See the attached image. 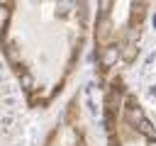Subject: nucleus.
Wrapping results in <instances>:
<instances>
[{
  "mask_svg": "<svg viewBox=\"0 0 156 146\" xmlns=\"http://www.w3.org/2000/svg\"><path fill=\"white\" fill-rule=\"evenodd\" d=\"M0 51L29 107L46 109L71 80L88 32L90 5L78 0L5 2Z\"/></svg>",
  "mask_w": 156,
  "mask_h": 146,
  "instance_id": "1",
  "label": "nucleus"
},
{
  "mask_svg": "<svg viewBox=\"0 0 156 146\" xmlns=\"http://www.w3.org/2000/svg\"><path fill=\"white\" fill-rule=\"evenodd\" d=\"M149 2H100L93 17V61L95 75L102 83L124 78V71L136 61Z\"/></svg>",
  "mask_w": 156,
  "mask_h": 146,
  "instance_id": "2",
  "label": "nucleus"
},
{
  "mask_svg": "<svg viewBox=\"0 0 156 146\" xmlns=\"http://www.w3.org/2000/svg\"><path fill=\"white\" fill-rule=\"evenodd\" d=\"M100 119L105 146H156V127L122 75L100 85Z\"/></svg>",
  "mask_w": 156,
  "mask_h": 146,
  "instance_id": "3",
  "label": "nucleus"
},
{
  "mask_svg": "<svg viewBox=\"0 0 156 146\" xmlns=\"http://www.w3.org/2000/svg\"><path fill=\"white\" fill-rule=\"evenodd\" d=\"M41 146H95L93 144V114L85 92H76L54 127L49 129Z\"/></svg>",
  "mask_w": 156,
  "mask_h": 146,
  "instance_id": "4",
  "label": "nucleus"
}]
</instances>
